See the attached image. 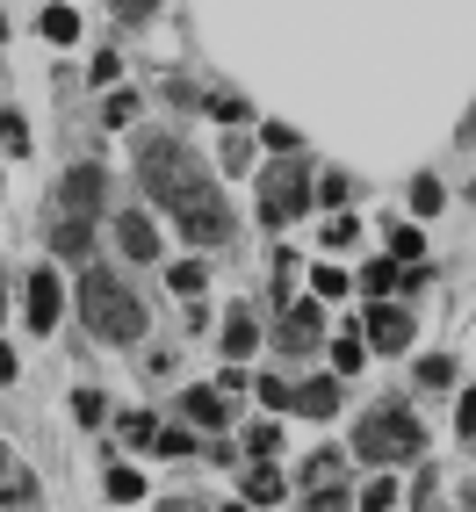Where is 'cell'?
I'll return each instance as SVG.
<instances>
[{
  "instance_id": "ab89813d",
  "label": "cell",
  "mask_w": 476,
  "mask_h": 512,
  "mask_svg": "<svg viewBox=\"0 0 476 512\" xmlns=\"http://www.w3.org/2000/svg\"><path fill=\"white\" fill-rule=\"evenodd\" d=\"M469 138H476V109H469V123H462V145H469Z\"/></svg>"
},
{
  "instance_id": "d6986e66",
  "label": "cell",
  "mask_w": 476,
  "mask_h": 512,
  "mask_svg": "<svg viewBox=\"0 0 476 512\" xmlns=\"http://www.w3.org/2000/svg\"><path fill=\"white\" fill-rule=\"evenodd\" d=\"M390 253H397V260H419V253H426V231H419V224H390Z\"/></svg>"
},
{
  "instance_id": "d590c367",
  "label": "cell",
  "mask_w": 476,
  "mask_h": 512,
  "mask_svg": "<svg viewBox=\"0 0 476 512\" xmlns=\"http://www.w3.org/2000/svg\"><path fill=\"white\" fill-rule=\"evenodd\" d=\"M152 448H159V455H188V448H195V440H188V433H181V426H166V433H159V440H152Z\"/></svg>"
},
{
  "instance_id": "e575fe53",
  "label": "cell",
  "mask_w": 476,
  "mask_h": 512,
  "mask_svg": "<svg viewBox=\"0 0 476 512\" xmlns=\"http://www.w3.org/2000/svg\"><path fill=\"white\" fill-rule=\"evenodd\" d=\"M455 426H462V440L476 448V390H469V397H455Z\"/></svg>"
},
{
  "instance_id": "9c48e42d",
  "label": "cell",
  "mask_w": 476,
  "mask_h": 512,
  "mask_svg": "<svg viewBox=\"0 0 476 512\" xmlns=\"http://www.w3.org/2000/svg\"><path fill=\"white\" fill-rule=\"evenodd\" d=\"M58 311H65V289H58L51 267H37V275H29V325L51 332V325H58Z\"/></svg>"
},
{
  "instance_id": "d4e9b609",
  "label": "cell",
  "mask_w": 476,
  "mask_h": 512,
  "mask_svg": "<svg viewBox=\"0 0 476 512\" xmlns=\"http://www.w3.org/2000/svg\"><path fill=\"white\" fill-rule=\"evenodd\" d=\"M311 289H318V303L347 296V267H318V275H311Z\"/></svg>"
},
{
  "instance_id": "74e56055",
  "label": "cell",
  "mask_w": 476,
  "mask_h": 512,
  "mask_svg": "<svg viewBox=\"0 0 476 512\" xmlns=\"http://www.w3.org/2000/svg\"><path fill=\"white\" fill-rule=\"evenodd\" d=\"M116 8H123L130 22H138V15H152V8H159V0H116Z\"/></svg>"
},
{
  "instance_id": "9a60e30c",
  "label": "cell",
  "mask_w": 476,
  "mask_h": 512,
  "mask_svg": "<svg viewBox=\"0 0 476 512\" xmlns=\"http://www.w3.org/2000/svg\"><path fill=\"white\" fill-rule=\"evenodd\" d=\"M101 491H109L116 505H138V498H145V476H138V469H109V484H101Z\"/></svg>"
},
{
  "instance_id": "7c38bea8",
  "label": "cell",
  "mask_w": 476,
  "mask_h": 512,
  "mask_svg": "<svg viewBox=\"0 0 476 512\" xmlns=\"http://www.w3.org/2000/svg\"><path fill=\"white\" fill-rule=\"evenodd\" d=\"M181 412H188L195 426H231V412H224V390H181Z\"/></svg>"
},
{
  "instance_id": "5bb4252c",
  "label": "cell",
  "mask_w": 476,
  "mask_h": 512,
  "mask_svg": "<svg viewBox=\"0 0 476 512\" xmlns=\"http://www.w3.org/2000/svg\"><path fill=\"white\" fill-rule=\"evenodd\" d=\"M253 339H260V332H253L246 311H231V318H224V354H231V361H246V354H253Z\"/></svg>"
},
{
  "instance_id": "4316f807",
  "label": "cell",
  "mask_w": 476,
  "mask_h": 512,
  "mask_svg": "<svg viewBox=\"0 0 476 512\" xmlns=\"http://www.w3.org/2000/svg\"><path fill=\"white\" fill-rule=\"evenodd\" d=\"M73 419H80V426H101V419H109V404H101V390H80V397H73Z\"/></svg>"
},
{
  "instance_id": "30bf717a",
  "label": "cell",
  "mask_w": 476,
  "mask_h": 512,
  "mask_svg": "<svg viewBox=\"0 0 476 512\" xmlns=\"http://www.w3.org/2000/svg\"><path fill=\"white\" fill-rule=\"evenodd\" d=\"M116 246H123L130 260H159V231H152V217H145V210H123V217H116Z\"/></svg>"
},
{
  "instance_id": "277c9868",
  "label": "cell",
  "mask_w": 476,
  "mask_h": 512,
  "mask_svg": "<svg viewBox=\"0 0 476 512\" xmlns=\"http://www.w3.org/2000/svg\"><path fill=\"white\" fill-rule=\"evenodd\" d=\"M303 210H311V181L296 174V166H275V174L260 181V224H296Z\"/></svg>"
},
{
  "instance_id": "cb8c5ba5",
  "label": "cell",
  "mask_w": 476,
  "mask_h": 512,
  "mask_svg": "<svg viewBox=\"0 0 476 512\" xmlns=\"http://www.w3.org/2000/svg\"><path fill=\"white\" fill-rule=\"evenodd\" d=\"M419 383L448 390V383H455V361H448V354H426V361H419Z\"/></svg>"
},
{
  "instance_id": "7a4b0ae2",
  "label": "cell",
  "mask_w": 476,
  "mask_h": 512,
  "mask_svg": "<svg viewBox=\"0 0 476 512\" xmlns=\"http://www.w3.org/2000/svg\"><path fill=\"white\" fill-rule=\"evenodd\" d=\"M80 311H87V332L109 339V347H130V339L145 332L138 296H130V289L109 275V267H87V275H80Z\"/></svg>"
},
{
  "instance_id": "7402d4cb",
  "label": "cell",
  "mask_w": 476,
  "mask_h": 512,
  "mask_svg": "<svg viewBox=\"0 0 476 512\" xmlns=\"http://www.w3.org/2000/svg\"><path fill=\"white\" fill-rule=\"evenodd\" d=\"M0 152H29V123L15 109H0Z\"/></svg>"
},
{
  "instance_id": "5b68a950",
  "label": "cell",
  "mask_w": 476,
  "mask_h": 512,
  "mask_svg": "<svg viewBox=\"0 0 476 512\" xmlns=\"http://www.w3.org/2000/svg\"><path fill=\"white\" fill-rule=\"evenodd\" d=\"M101 195H109V166H73V174L58 181V217H80V224H94V210H101Z\"/></svg>"
},
{
  "instance_id": "ffe728a7",
  "label": "cell",
  "mask_w": 476,
  "mask_h": 512,
  "mask_svg": "<svg viewBox=\"0 0 476 512\" xmlns=\"http://www.w3.org/2000/svg\"><path fill=\"white\" fill-rule=\"evenodd\" d=\"M361 354H368V347H361V332H339V339H332V368H339V375H354Z\"/></svg>"
},
{
  "instance_id": "ac0fdd59",
  "label": "cell",
  "mask_w": 476,
  "mask_h": 512,
  "mask_svg": "<svg viewBox=\"0 0 476 512\" xmlns=\"http://www.w3.org/2000/svg\"><path fill=\"white\" fill-rule=\"evenodd\" d=\"M332 476H339V455L332 448H318L311 462H303V484H311V491H332Z\"/></svg>"
},
{
  "instance_id": "603a6c76",
  "label": "cell",
  "mask_w": 476,
  "mask_h": 512,
  "mask_svg": "<svg viewBox=\"0 0 476 512\" xmlns=\"http://www.w3.org/2000/svg\"><path fill=\"white\" fill-rule=\"evenodd\" d=\"M397 505V476H376V484L361 491V512H390Z\"/></svg>"
},
{
  "instance_id": "4dcf8cb0",
  "label": "cell",
  "mask_w": 476,
  "mask_h": 512,
  "mask_svg": "<svg viewBox=\"0 0 476 512\" xmlns=\"http://www.w3.org/2000/svg\"><path fill=\"white\" fill-rule=\"evenodd\" d=\"M260 404H267V412H289V383H282V375H260Z\"/></svg>"
},
{
  "instance_id": "83f0119b",
  "label": "cell",
  "mask_w": 476,
  "mask_h": 512,
  "mask_svg": "<svg viewBox=\"0 0 476 512\" xmlns=\"http://www.w3.org/2000/svg\"><path fill=\"white\" fill-rule=\"evenodd\" d=\"M246 448H253L260 462H275V448H282V426H253V433H246Z\"/></svg>"
},
{
  "instance_id": "3957f363",
  "label": "cell",
  "mask_w": 476,
  "mask_h": 512,
  "mask_svg": "<svg viewBox=\"0 0 476 512\" xmlns=\"http://www.w3.org/2000/svg\"><path fill=\"white\" fill-rule=\"evenodd\" d=\"M426 448V426H419V412L412 404H376V412H368L361 426H354V455L361 462H376V469H390V462H412Z\"/></svg>"
},
{
  "instance_id": "7bdbcfd3",
  "label": "cell",
  "mask_w": 476,
  "mask_h": 512,
  "mask_svg": "<svg viewBox=\"0 0 476 512\" xmlns=\"http://www.w3.org/2000/svg\"><path fill=\"white\" fill-rule=\"evenodd\" d=\"M469 195H476V188H469Z\"/></svg>"
},
{
  "instance_id": "1f68e13d",
  "label": "cell",
  "mask_w": 476,
  "mask_h": 512,
  "mask_svg": "<svg viewBox=\"0 0 476 512\" xmlns=\"http://www.w3.org/2000/svg\"><path fill=\"white\" fill-rule=\"evenodd\" d=\"M260 145H267V152H296L303 138H296V130H289V123H267V130H260Z\"/></svg>"
},
{
  "instance_id": "484cf974",
  "label": "cell",
  "mask_w": 476,
  "mask_h": 512,
  "mask_svg": "<svg viewBox=\"0 0 476 512\" xmlns=\"http://www.w3.org/2000/svg\"><path fill=\"white\" fill-rule=\"evenodd\" d=\"M361 289H368V296H390V289H397V260H376V267L361 275Z\"/></svg>"
},
{
  "instance_id": "f35d334b",
  "label": "cell",
  "mask_w": 476,
  "mask_h": 512,
  "mask_svg": "<svg viewBox=\"0 0 476 512\" xmlns=\"http://www.w3.org/2000/svg\"><path fill=\"white\" fill-rule=\"evenodd\" d=\"M159 512H202V505H188V498H174V505H159Z\"/></svg>"
},
{
  "instance_id": "f1b7e54d",
  "label": "cell",
  "mask_w": 476,
  "mask_h": 512,
  "mask_svg": "<svg viewBox=\"0 0 476 512\" xmlns=\"http://www.w3.org/2000/svg\"><path fill=\"white\" fill-rule=\"evenodd\" d=\"M354 238H361V224H354L347 210H339V217L325 224V246H332V253H339V246H354Z\"/></svg>"
},
{
  "instance_id": "836d02e7",
  "label": "cell",
  "mask_w": 476,
  "mask_h": 512,
  "mask_svg": "<svg viewBox=\"0 0 476 512\" xmlns=\"http://www.w3.org/2000/svg\"><path fill=\"white\" fill-rule=\"evenodd\" d=\"M303 512H354V505H347V491H311Z\"/></svg>"
},
{
  "instance_id": "4fadbf2b",
  "label": "cell",
  "mask_w": 476,
  "mask_h": 512,
  "mask_svg": "<svg viewBox=\"0 0 476 512\" xmlns=\"http://www.w3.org/2000/svg\"><path fill=\"white\" fill-rule=\"evenodd\" d=\"M282 498V469L275 462H253V476H246V505H275Z\"/></svg>"
},
{
  "instance_id": "8992f818",
  "label": "cell",
  "mask_w": 476,
  "mask_h": 512,
  "mask_svg": "<svg viewBox=\"0 0 476 512\" xmlns=\"http://www.w3.org/2000/svg\"><path fill=\"white\" fill-rule=\"evenodd\" d=\"M325 339V311H318V296L311 303H289V318H282V332H275V347L282 354H311Z\"/></svg>"
},
{
  "instance_id": "8fae6325",
  "label": "cell",
  "mask_w": 476,
  "mask_h": 512,
  "mask_svg": "<svg viewBox=\"0 0 476 512\" xmlns=\"http://www.w3.org/2000/svg\"><path fill=\"white\" fill-rule=\"evenodd\" d=\"M87 246H94V224H80V217H58V224H51V253L87 260Z\"/></svg>"
},
{
  "instance_id": "8d00e7d4",
  "label": "cell",
  "mask_w": 476,
  "mask_h": 512,
  "mask_svg": "<svg viewBox=\"0 0 476 512\" xmlns=\"http://www.w3.org/2000/svg\"><path fill=\"white\" fill-rule=\"evenodd\" d=\"M0 383H15V347L0 339Z\"/></svg>"
},
{
  "instance_id": "ba28073f",
  "label": "cell",
  "mask_w": 476,
  "mask_h": 512,
  "mask_svg": "<svg viewBox=\"0 0 476 512\" xmlns=\"http://www.w3.org/2000/svg\"><path fill=\"white\" fill-rule=\"evenodd\" d=\"M289 412L332 419V412H339V375H311V383H296V390H289Z\"/></svg>"
},
{
  "instance_id": "b9f144b4",
  "label": "cell",
  "mask_w": 476,
  "mask_h": 512,
  "mask_svg": "<svg viewBox=\"0 0 476 512\" xmlns=\"http://www.w3.org/2000/svg\"><path fill=\"white\" fill-rule=\"evenodd\" d=\"M224 512H246V505H224Z\"/></svg>"
},
{
  "instance_id": "60d3db41",
  "label": "cell",
  "mask_w": 476,
  "mask_h": 512,
  "mask_svg": "<svg viewBox=\"0 0 476 512\" xmlns=\"http://www.w3.org/2000/svg\"><path fill=\"white\" fill-rule=\"evenodd\" d=\"M0 484H8V448H0Z\"/></svg>"
},
{
  "instance_id": "f546056e",
  "label": "cell",
  "mask_w": 476,
  "mask_h": 512,
  "mask_svg": "<svg viewBox=\"0 0 476 512\" xmlns=\"http://www.w3.org/2000/svg\"><path fill=\"white\" fill-rule=\"evenodd\" d=\"M166 282H174L181 296H195V289H202V260H181V267H166Z\"/></svg>"
},
{
  "instance_id": "d6a6232c",
  "label": "cell",
  "mask_w": 476,
  "mask_h": 512,
  "mask_svg": "<svg viewBox=\"0 0 476 512\" xmlns=\"http://www.w3.org/2000/svg\"><path fill=\"white\" fill-rule=\"evenodd\" d=\"M210 116L217 123H246V101H238V94H210Z\"/></svg>"
},
{
  "instance_id": "e0dca14e",
  "label": "cell",
  "mask_w": 476,
  "mask_h": 512,
  "mask_svg": "<svg viewBox=\"0 0 476 512\" xmlns=\"http://www.w3.org/2000/svg\"><path fill=\"white\" fill-rule=\"evenodd\" d=\"M116 433L130 440V448H152V440H159V426H152V412H123V419H116Z\"/></svg>"
},
{
  "instance_id": "44dd1931",
  "label": "cell",
  "mask_w": 476,
  "mask_h": 512,
  "mask_svg": "<svg viewBox=\"0 0 476 512\" xmlns=\"http://www.w3.org/2000/svg\"><path fill=\"white\" fill-rule=\"evenodd\" d=\"M440 202H448V188H440L433 174H419V181H412V210H419V217H433Z\"/></svg>"
},
{
  "instance_id": "2e32d148",
  "label": "cell",
  "mask_w": 476,
  "mask_h": 512,
  "mask_svg": "<svg viewBox=\"0 0 476 512\" xmlns=\"http://www.w3.org/2000/svg\"><path fill=\"white\" fill-rule=\"evenodd\" d=\"M37 29H44L51 44H73V37H80V15H73V8H44V22H37Z\"/></svg>"
},
{
  "instance_id": "6da1fadb",
  "label": "cell",
  "mask_w": 476,
  "mask_h": 512,
  "mask_svg": "<svg viewBox=\"0 0 476 512\" xmlns=\"http://www.w3.org/2000/svg\"><path fill=\"white\" fill-rule=\"evenodd\" d=\"M138 174H145V195L195 238V246H231L238 224H231V210H224L217 181L202 174V159H195L181 138H152V145L138 152Z\"/></svg>"
},
{
  "instance_id": "52a82bcc",
  "label": "cell",
  "mask_w": 476,
  "mask_h": 512,
  "mask_svg": "<svg viewBox=\"0 0 476 512\" xmlns=\"http://www.w3.org/2000/svg\"><path fill=\"white\" fill-rule=\"evenodd\" d=\"M368 347H376V354H404V347H412V311L376 303V311H368Z\"/></svg>"
}]
</instances>
